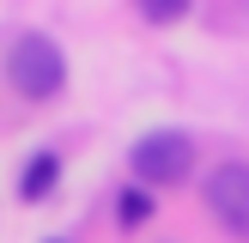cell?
Wrapping results in <instances>:
<instances>
[{"label": "cell", "mask_w": 249, "mask_h": 243, "mask_svg": "<svg viewBox=\"0 0 249 243\" xmlns=\"http://www.w3.org/2000/svg\"><path fill=\"white\" fill-rule=\"evenodd\" d=\"M6 85L18 97H31V104L61 97V85H67V55H61V43L43 36V31H18L6 43Z\"/></svg>", "instance_id": "obj_1"}, {"label": "cell", "mask_w": 249, "mask_h": 243, "mask_svg": "<svg viewBox=\"0 0 249 243\" xmlns=\"http://www.w3.org/2000/svg\"><path fill=\"white\" fill-rule=\"evenodd\" d=\"M128 170H134L140 189H177V182L195 176V140L182 128H152V134L134 140Z\"/></svg>", "instance_id": "obj_2"}, {"label": "cell", "mask_w": 249, "mask_h": 243, "mask_svg": "<svg viewBox=\"0 0 249 243\" xmlns=\"http://www.w3.org/2000/svg\"><path fill=\"white\" fill-rule=\"evenodd\" d=\"M207 213L231 231V237H249V164H219L207 176Z\"/></svg>", "instance_id": "obj_3"}, {"label": "cell", "mask_w": 249, "mask_h": 243, "mask_svg": "<svg viewBox=\"0 0 249 243\" xmlns=\"http://www.w3.org/2000/svg\"><path fill=\"white\" fill-rule=\"evenodd\" d=\"M61 182V152H31L18 170V201H49Z\"/></svg>", "instance_id": "obj_4"}, {"label": "cell", "mask_w": 249, "mask_h": 243, "mask_svg": "<svg viewBox=\"0 0 249 243\" xmlns=\"http://www.w3.org/2000/svg\"><path fill=\"white\" fill-rule=\"evenodd\" d=\"M116 213H122V225H128V231H134V225H146V219H152V194L134 182V189H122V194H116Z\"/></svg>", "instance_id": "obj_5"}, {"label": "cell", "mask_w": 249, "mask_h": 243, "mask_svg": "<svg viewBox=\"0 0 249 243\" xmlns=\"http://www.w3.org/2000/svg\"><path fill=\"white\" fill-rule=\"evenodd\" d=\"M189 6H195V0H140V12H146L152 24H177V18H189Z\"/></svg>", "instance_id": "obj_6"}, {"label": "cell", "mask_w": 249, "mask_h": 243, "mask_svg": "<svg viewBox=\"0 0 249 243\" xmlns=\"http://www.w3.org/2000/svg\"><path fill=\"white\" fill-rule=\"evenodd\" d=\"M49 243H61V237H49Z\"/></svg>", "instance_id": "obj_7"}]
</instances>
